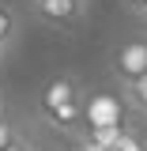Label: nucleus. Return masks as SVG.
I'll use <instances>...</instances> for the list:
<instances>
[{"label":"nucleus","instance_id":"1","mask_svg":"<svg viewBox=\"0 0 147 151\" xmlns=\"http://www.w3.org/2000/svg\"><path fill=\"white\" fill-rule=\"evenodd\" d=\"M83 91H79V83H75L72 76H57L49 79L42 94H38V110L45 113L49 121H53L57 129H75V125H83Z\"/></svg>","mask_w":147,"mask_h":151},{"label":"nucleus","instance_id":"2","mask_svg":"<svg viewBox=\"0 0 147 151\" xmlns=\"http://www.w3.org/2000/svg\"><path fill=\"white\" fill-rule=\"evenodd\" d=\"M30 15L53 30H75L87 19V0H30Z\"/></svg>","mask_w":147,"mask_h":151},{"label":"nucleus","instance_id":"3","mask_svg":"<svg viewBox=\"0 0 147 151\" xmlns=\"http://www.w3.org/2000/svg\"><path fill=\"white\" fill-rule=\"evenodd\" d=\"M143 72H147V42L143 38H132V42H125L113 53V76L125 83V79H136Z\"/></svg>","mask_w":147,"mask_h":151},{"label":"nucleus","instance_id":"4","mask_svg":"<svg viewBox=\"0 0 147 151\" xmlns=\"http://www.w3.org/2000/svg\"><path fill=\"white\" fill-rule=\"evenodd\" d=\"M83 125H87V129L125 125V121H121V102H117L113 94H94L91 102H83Z\"/></svg>","mask_w":147,"mask_h":151},{"label":"nucleus","instance_id":"5","mask_svg":"<svg viewBox=\"0 0 147 151\" xmlns=\"http://www.w3.org/2000/svg\"><path fill=\"white\" fill-rule=\"evenodd\" d=\"M121 102H125L132 113L147 117V72L136 76V79H125V83H121Z\"/></svg>","mask_w":147,"mask_h":151},{"label":"nucleus","instance_id":"6","mask_svg":"<svg viewBox=\"0 0 147 151\" xmlns=\"http://www.w3.org/2000/svg\"><path fill=\"white\" fill-rule=\"evenodd\" d=\"M19 30H23V19H19V12L11 8V4H0V45L8 49V45L19 38Z\"/></svg>","mask_w":147,"mask_h":151},{"label":"nucleus","instance_id":"7","mask_svg":"<svg viewBox=\"0 0 147 151\" xmlns=\"http://www.w3.org/2000/svg\"><path fill=\"white\" fill-rule=\"evenodd\" d=\"M110 151H147V140L143 136H136V132H121V140H117V144H113Z\"/></svg>","mask_w":147,"mask_h":151},{"label":"nucleus","instance_id":"8","mask_svg":"<svg viewBox=\"0 0 147 151\" xmlns=\"http://www.w3.org/2000/svg\"><path fill=\"white\" fill-rule=\"evenodd\" d=\"M11 140H15V129H11V125H8V121H4V117H0V151L8 147V144H11Z\"/></svg>","mask_w":147,"mask_h":151},{"label":"nucleus","instance_id":"9","mask_svg":"<svg viewBox=\"0 0 147 151\" xmlns=\"http://www.w3.org/2000/svg\"><path fill=\"white\" fill-rule=\"evenodd\" d=\"M4 151H30V144H27V140H19V136H15V140H11V144H8Z\"/></svg>","mask_w":147,"mask_h":151},{"label":"nucleus","instance_id":"10","mask_svg":"<svg viewBox=\"0 0 147 151\" xmlns=\"http://www.w3.org/2000/svg\"><path fill=\"white\" fill-rule=\"evenodd\" d=\"M125 4H128L132 12H143V4H147V0H125Z\"/></svg>","mask_w":147,"mask_h":151},{"label":"nucleus","instance_id":"11","mask_svg":"<svg viewBox=\"0 0 147 151\" xmlns=\"http://www.w3.org/2000/svg\"><path fill=\"white\" fill-rule=\"evenodd\" d=\"M79 151H102V147H98V144H91V140H83V147H79Z\"/></svg>","mask_w":147,"mask_h":151},{"label":"nucleus","instance_id":"12","mask_svg":"<svg viewBox=\"0 0 147 151\" xmlns=\"http://www.w3.org/2000/svg\"><path fill=\"white\" fill-rule=\"evenodd\" d=\"M4 57H8V49H4V45H0V64H4Z\"/></svg>","mask_w":147,"mask_h":151},{"label":"nucleus","instance_id":"13","mask_svg":"<svg viewBox=\"0 0 147 151\" xmlns=\"http://www.w3.org/2000/svg\"><path fill=\"white\" fill-rule=\"evenodd\" d=\"M0 117H4V94H0Z\"/></svg>","mask_w":147,"mask_h":151},{"label":"nucleus","instance_id":"14","mask_svg":"<svg viewBox=\"0 0 147 151\" xmlns=\"http://www.w3.org/2000/svg\"><path fill=\"white\" fill-rule=\"evenodd\" d=\"M140 15H147V4H143V12H140Z\"/></svg>","mask_w":147,"mask_h":151}]
</instances>
